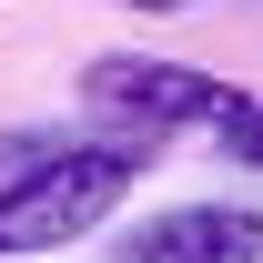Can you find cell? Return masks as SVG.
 Returning a JSON list of instances; mask_svg holds the SVG:
<instances>
[{
  "label": "cell",
  "mask_w": 263,
  "mask_h": 263,
  "mask_svg": "<svg viewBox=\"0 0 263 263\" xmlns=\"http://www.w3.org/2000/svg\"><path fill=\"white\" fill-rule=\"evenodd\" d=\"M233 101H243V81H223L202 61H172V51H101V61H81V111L111 122L122 142H162L182 122H223Z\"/></svg>",
  "instance_id": "cell-2"
},
{
  "label": "cell",
  "mask_w": 263,
  "mask_h": 263,
  "mask_svg": "<svg viewBox=\"0 0 263 263\" xmlns=\"http://www.w3.org/2000/svg\"><path fill=\"white\" fill-rule=\"evenodd\" d=\"M152 162V142H71L51 162L10 172L0 182V263H41V253H71L111 223V202L132 193V172Z\"/></svg>",
  "instance_id": "cell-1"
},
{
  "label": "cell",
  "mask_w": 263,
  "mask_h": 263,
  "mask_svg": "<svg viewBox=\"0 0 263 263\" xmlns=\"http://www.w3.org/2000/svg\"><path fill=\"white\" fill-rule=\"evenodd\" d=\"M132 10H162V0H132Z\"/></svg>",
  "instance_id": "cell-5"
},
{
  "label": "cell",
  "mask_w": 263,
  "mask_h": 263,
  "mask_svg": "<svg viewBox=\"0 0 263 263\" xmlns=\"http://www.w3.org/2000/svg\"><path fill=\"white\" fill-rule=\"evenodd\" d=\"M122 263H263V213L253 202H172L122 233Z\"/></svg>",
  "instance_id": "cell-3"
},
{
  "label": "cell",
  "mask_w": 263,
  "mask_h": 263,
  "mask_svg": "<svg viewBox=\"0 0 263 263\" xmlns=\"http://www.w3.org/2000/svg\"><path fill=\"white\" fill-rule=\"evenodd\" d=\"M213 132H223V152H233V162H243V172H263V101H253V91L233 101V111H223V122H213Z\"/></svg>",
  "instance_id": "cell-4"
}]
</instances>
